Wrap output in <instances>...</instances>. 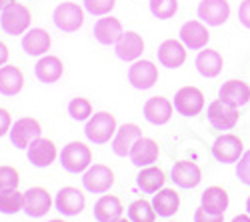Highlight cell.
I'll use <instances>...</instances> for the list:
<instances>
[{"label":"cell","instance_id":"obj_1","mask_svg":"<svg viewBox=\"0 0 250 222\" xmlns=\"http://www.w3.org/2000/svg\"><path fill=\"white\" fill-rule=\"evenodd\" d=\"M118 130V124H116V116L110 114V112H96L88 118L86 122V128H84V134L90 142L94 144H104V142H110L114 138Z\"/></svg>","mask_w":250,"mask_h":222},{"label":"cell","instance_id":"obj_2","mask_svg":"<svg viewBox=\"0 0 250 222\" xmlns=\"http://www.w3.org/2000/svg\"><path fill=\"white\" fill-rule=\"evenodd\" d=\"M206 116H208L210 124L216 130H232L238 124V120H240L238 106L226 102V100H222V98H216V100H212V102L208 104Z\"/></svg>","mask_w":250,"mask_h":222},{"label":"cell","instance_id":"obj_3","mask_svg":"<svg viewBox=\"0 0 250 222\" xmlns=\"http://www.w3.org/2000/svg\"><path fill=\"white\" fill-rule=\"evenodd\" d=\"M60 164L64 166V170L68 172H84L90 164H92V152L84 142H68L60 152Z\"/></svg>","mask_w":250,"mask_h":222},{"label":"cell","instance_id":"obj_4","mask_svg":"<svg viewBox=\"0 0 250 222\" xmlns=\"http://www.w3.org/2000/svg\"><path fill=\"white\" fill-rule=\"evenodd\" d=\"M244 154V142L242 138L232 134V132H226L220 134L214 144H212V156L216 162L220 164H234L240 160V156Z\"/></svg>","mask_w":250,"mask_h":222},{"label":"cell","instance_id":"obj_5","mask_svg":"<svg viewBox=\"0 0 250 222\" xmlns=\"http://www.w3.org/2000/svg\"><path fill=\"white\" fill-rule=\"evenodd\" d=\"M32 22V14L30 8L26 4L14 2L12 6H8L6 10H2V16H0V26L6 34H24L30 28Z\"/></svg>","mask_w":250,"mask_h":222},{"label":"cell","instance_id":"obj_6","mask_svg":"<svg viewBox=\"0 0 250 222\" xmlns=\"http://www.w3.org/2000/svg\"><path fill=\"white\" fill-rule=\"evenodd\" d=\"M204 92L198 86H182L176 94H174V110L182 116H196L204 110Z\"/></svg>","mask_w":250,"mask_h":222},{"label":"cell","instance_id":"obj_7","mask_svg":"<svg viewBox=\"0 0 250 222\" xmlns=\"http://www.w3.org/2000/svg\"><path fill=\"white\" fill-rule=\"evenodd\" d=\"M8 134H10V142L16 148H28L36 138L42 136V126H40V122L36 118L24 116V118L16 120Z\"/></svg>","mask_w":250,"mask_h":222},{"label":"cell","instance_id":"obj_8","mask_svg":"<svg viewBox=\"0 0 250 222\" xmlns=\"http://www.w3.org/2000/svg\"><path fill=\"white\" fill-rule=\"evenodd\" d=\"M82 184L88 192L94 194H102L112 188L114 184V172L110 166L106 164H90L84 170V176H82Z\"/></svg>","mask_w":250,"mask_h":222},{"label":"cell","instance_id":"obj_9","mask_svg":"<svg viewBox=\"0 0 250 222\" xmlns=\"http://www.w3.org/2000/svg\"><path fill=\"white\" fill-rule=\"evenodd\" d=\"M52 18L56 28H60L62 32H76L84 22V10L76 2H62L56 6Z\"/></svg>","mask_w":250,"mask_h":222},{"label":"cell","instance_id":"obj_10","mask_svg":"<svg viewBox=\"0 0 250 222\" xmlns=\"http://www.w3.org/2000/svg\"><path fill=\"white\" fill-rule=\"evenodd\" d=\"M128 82L138 90H148L158 82V66L152 60H134L128 68Z\"/></svg>","mask_w":250,"mask_h":222},{"label":"cell","instance_id":"obj_11","mask_svg":"<svg viewBox=\"0 0 250 222\" xmlns=\"http://www.w3.org/2000/svg\"><path fill=\"white\" fill-rule=\"evenodd\" d=\"M198 18L208 26H222L230 18L228 0H202L198 4Z\"/></svg>","mask_w":250,"mask_h":222},{"label":"cell","instance_id":"obj_12","mask_svg":"<svg viewBox=\"0 0 250 222\" xmlns=\"http://www.w3.org/2000/svg\"><path fill=\"white\" fill-rule=\"evenodd\" d=\"M172 182L184 190L196 188L202 182V170L192 160H178L172 166Z\"/></svg>","mask_w":250,"mask_h":222},{"label":"cell","instance_id":"obj_13","mask_svg":"<svg viewBox=\"0 0 250 222\" xmlns=\"http://www.w3.org/2000/svg\"><path fill=\"white\" fill-rule=\"evenodd\" d=\"M54 204H56V210L60 214H64V216H76V214H80L82 210H84L86 198H84V194H82L78 188L64 186V188L58 190Z\"/></svg>","mask_w":250,"mask_h":222},{"label":"cell","instance_id":"obj_14","mask_svg":"<svg viewBox=\"0 0 250 222\" xmlns=\"http://www.w3.org/2000/svg\"><path fill=\"white\" fill-rule=\"evenodd\" d=\"M180 40L186 48L190 50H202L206 48L208 40H210V32H208V24L202 20H188L180 28Z\"/></svg>","mask_w":250,"mask_h":222},{"label":"cell","instance_id":"obj_15","mask_svg":"<svg viewBox=\"0 0 250 222\" xmlns=\"http://www.w3.org/2000/svg\"><path fill=\"white\" fill-rule=\"evenodd\" d=\"M142 112H144V118H146L150 124L162 126L172 118L174 104L166 96H152V98H148L146 102H144Z\"/></svg>","mask_w":250,"mask_h":222},{"label":"cell","instance_id":"obj_16","mask_svg":"<svg viewBox=\"0 0 250 222\" xmlns=\"http://www.w3.org/2000/svg\"><path fill=\"white\" fill-rule=\"evenodd\" d=\"M26 154H28V160H30L34 166L44 168V166H50L54 160H56L58 150H56L54 140L40 136V138H36L34 142L26 148Z\"/></svg>","mask_w":250,"mask_h":222},{"label":"cell","instance_id":"obj_17","mask_svg":"<svg viewBox=\"0 0 250 222\" xmlns=\"http://www.w3.org/2000/svg\"><path fill=\"white\" fill-rule=\"evenodd\" d=\"M158 154H160V146H158L156 140L140 136L130 150V162L138 168H144V166L154 164L158 160Z\"/></svg>","mask_w":250,"mask_h":222},{"label":"cell","instance_id":"obj_18","mask_svg":"<svg viewBox=\"0 0 250 222\" xmlns=\"http://www.w3.org/2000/svg\"><path fill=\"white\" fill-rule=\"evenodd\" d=\"M158 62L166 68H180L186 62V46L182 40L168 38L158 46Z\"/></svg>","mask_w":250,"mask_h":222},{"label":"cell","instance_id":"obj_19","mask_svg":"<svg viewBox=\"0 0 250 222\" xmlns=\"http://www.w3.org/2000/svg\"><path fill=\"white\" fill-rule=\"evenodd\" d=\"M24 212L28 216H34V218H40L44 216L46 212H50L52 208V198H50V192L42 186H32L24 192Z\"/></svg>","mask_w":250,"mask_h":222},{"label":"cell","instance_id":"obj_20","mask_svg":"<svg viewBox=\"0 0 250 222\" xmlns=\"http://www.w3.org/2000/svg\"><path fill=\"white\" fill-rule=\"evenodd\" d=\"M218 98L226 100L234 106H244L250 102V84L246 80H240V78H232V80H226V82L220 86L218 90Z\"/></svg>","mask_w":250,"mask_h":222},{"label":"cell","instance_id":"obj_21","mask_svg":"<svg viewBox=\"0 0 250 222\" xmlns=\"http://www.w3.org/2000/svg\"><path fill=\"white\" fill-rule=\"evenodd\" d=\"M122 22L116 16H100L94 24V36L100 44H116L122 38Z\"/></svg>","mask_w":250,"mask_h":222},{"label":"cell","instance_id":"obj_22","mask_svg":"<svg viewBox=\"0 0 250 222\" xmlns=\"http://www.w3.org/2000/svg\"><path fill=\"white\" fill-rule=\"evenodd\" d=\"M140 136H142V130H140L138 124H134V122L122 124L116 130L114 138H112V150H114V154H118V156H130V150H132L134 142Z\"/></svg>","mask_w":250,"mask_h":222},{"label":"cell","instance_id":"obj_23","mask_svg":"<svg viewBox=\"0 0 250 222\" xmlns=\"http://www.w3.org/2000/svg\"><path fill=\"white\" fill-rule=\"evenodd\" d=\"M224 68V58L214 48H202L196 56V70L204 78H216Z\"/></svg>","mask_w":250,"mask_h":222},{"label":"cell","instance_id":"obj_24","mask_svg":"<svg viewBox=\"0 0 250 222\" xmlns=\"http://www.w3.org/2000/svg\"><path fill=\"white\" fill-rule=\"evenodd\" d=\"M144 52V38L138 32H124L122 38L116 42V54L120 60H126V62H134L140 58V54Z\"/></svg>","mask_w":250,"mask_h":222},{"label":"cell","instance_id":"obj_25","mask_svg":"<svg viewBox=\"0 0 250 222\" xmlns=\"http://www.w3.org/2000/svg\"><path fill=\"white\" fill-rule=\"evenodd\" d=\"M200 206H204L208 212L212 214H224L230 206V194H228L226 188L222 186H208L204 192H202V198H200Z\"/></svg>","mask_w":250,"mask_h":222},{"label":"cell","instance_id":"obj_26","mask_svg":"<svg viewBox=\"0 0 250 222\" xmlns=\"http://www.w3.org/2000/svg\"><path fill=\"white\" fill-rule=\"evenodd\" d=\"M34 72H36V78L40 80V82L52 84V82H56V80H60V76L64 74V64H62V60L58 56L46 54L36 62Z\"/></svg>","mask_w":250,"mask_h":222},{"label":"cell","instance_id":"obj_27","mask_svg":"<svg viewBox=\"0 0 250 222\" xmlns=\"http://www.w3.org/2000/svg\"><path fill=\"white\" fill-rule=\"evenodd\" d=\"M52 38L44 28H30L24 32L22 38V48L30 56H44L46 50H50Z\"/></svg>","mask_w":250,"mask_h":222},{"label":"cell","instance_id":"obj_28","mask_svg":"<svg viewBox=\"0 0 250 222\" xmlns=\"http://www.w3.org/2000/svg\"><path fill=\"white\" fill-rule=\"evenodd\" d=\"M164 182H166V172L160 166H154V164L140 168V172L136 176V184L140 186L142 192H146V194L158 192L160 188H164Z\"/></svg>","mask_w":250,"mask_h":222},{"label":"cell","instance_id":"obj_29","mask_svg":"<svg viewBox=\"0 0 250 222\" xmlns=\"http://www.w3.org/2000/svg\"><path fill=\"white\" fill-rule=\"evenodd\" d=\"M152 206L158 216L168 218V216L176 214L180 208V194L174 188H160L158 192H154Z\"/></svg>","mask_w":250,"mask_h":222},{"label":"cell","instance_id":"obj_30","mask_svg":"<svg viewBox=\"0 0 250 222\" xmlns=\"http://www.w3.org/2000/svg\"><path fill=\"white\" fill-rule=\"evenodd\" d=\"M24 86V74L14 64L0 66V94L14 96Z\"/></svg>","mask_w":250,"mask_h":222},{"label":"cell","instance_id":"obj_31","mask_svg":"<svg viewBox=\"0 0 250 222\" xmlns=\"http://www.w3.org/2000/svg\"><path fill=\"white\" fill-rule=\"evenodd\" d=\"M124 212L122 200L114 194H104L98 202L94 204V218L98 222H114Z\"/></svg>","mask_w":250,"mask_h":222},{"label":"cell","instance_id":"obj_32","mask_svg":"<svg viewBox=\"0 0 250 222\" xmlns=\"http://www.w3.org/2000/svg\"><path fill=\"white\" fill-rule=\"evenodd\" d=\"M156 216L158 214H156L152 202H148L146 198H136L128 206V218L132 222H154Z\"/></svg>","mask_w":250,"mask_h":222},{"label":"cell","instance_id":"obj_33","mask_svg":"<svg viewBox=\"0 0 250 222\" xmlns=\"http://www.w3.org/2000/svg\"><path fill=\"white\" fill-rule=\"evenodd\" d=\"M24 202H26L24 192H20L18 188L0 192V212H4V214H14V212L24 210Z\"/></svg>","mask_w":250,"mask_h":222},{"label":"cell","instance_id":"obj_34","mask_svg":"<svg viewBox=\"0 0 250 222\" xmlns=\"http://www.w3.org/2000/svg\"><path fill=\"white\" fill-rule=\"evenodd\" d=\"M68 114L74 120H88L94 114L92 102L84 96H76V98L70 100V104H68Z\"/></svg>","mask_w":250,"mask_h":222},{"label":"cell","instance_id":"obj_35","mask_svg":"<svg viewBox=\"0 0 250 222\" xmlns=\"http://www.w3.org/2000/svg\"><path fill=\"white\" fill-rule=\"evenodd\" d=\"M150 12L158 20H168L178 12V0H150Z\"/></svg>","mask_w":250,"mask_h":222},{"label":"cell","instance_id":"obj_36","mask_svg":"<svg viewBox=\"0 0 250 222\" xmlns=\"http://www.w3.org/2000/svg\"><path fill=\"white\" fill-rule=\"evenodd\" d=\"M20 174L14 166H0V192L18 188Z\"/></svg>","mask_w":250,"mask_h":222},{"label":"cell","instance_id":"obj_37","mask_svg":"<svg viewBox=\"0 0 250 222\" xmlns=\"http://www.w3.org/2000/svg\"><path fill=\"white\" fill-rule=\"evenodd\" d=\"M116 0H84V8L94 16H106L112 12Z\"/></svg>","mask_w":250,"mask_h":222},{"label":"cell","instance_id":"obj_38","mask_svg":"<svg viewBox=\"0 0 250 222\" xmlns=\"http://www.w3.org/2000/svg\"><path fill=\"white\" fill-rule=\"evenodd\" d=\"M236 178L244 186H250V150H244V154L236 162Z\"/></svg>","mask_w":250,"mask_h":222},{"label":"cell","instance_id":"obj_39","mask_svg":"<svg viewBox=\"0 0 250 222\" xmlns=\"http://www.w3.org/2000/svg\"><path fill=\"white\" fill-rule=\"evenodd\" d=\"M194 222H224V214H212L204 206H200L194 212Z\"/></svg>","mask_w":250,"mask_h":222},{"label":"cell","instance_id":"obj_40","mask_svg":"<svg viewBox=\"0 0 250 222\" xmlns=\"http://www.w3.org/2000/svg\"><path fill=\"white\" fill-rule=\"evenodd\" d=\"M238 20L244 28L250 30V0H242L238 6Z\"/></svg>","mask_w":250,"mask_h":222},{"label":"cell","instance_id":"obj_41","mask_svg":"<svg viewBox=\"0 0 250 222\" xmlns=\"http://www.w3.org/2000/svg\"><path fill=\"white\" fill-rule=\"evenodd\" d=\"M12 128V116L6 108H0V138L4 134H8Z\"/></svg>","mask_w":250,"mask_h":222},{"label":"cell","instance_id":"obj_42","mask_svg":"<svg viewBox=\"0 0 250 222\" xmlns=\"http://www.w3.org/2000/svg\"><path fill=\"white\" fill-rule=\"evenodd\" d=\"M8 56H10V50H8V46L0 40V66H4L6 62H8Z\"/></svg>","mask_w":250,"mask_h":222},{"label":"cell","instance_id":"obj_43","mask_svg":"<svg viewBox=\"0 0 250 222\" xmlns=\"http://www.w3.org/2000/svg\"><path fill=\"white\" fill-rule=\"evenodd\" d=\"M230 222H250V214L248 212H242V214H236Z\"/></svg>","mask_w":250,"mask_h":222},{"label":"cell","instance_id":"obj_44","mask_svg":"<svg viewBox=\"0 0 250 222\" xmlns=\"http://www.w3.org/2000/svg\"><path fill=\"white\" fill-rule=\"evenodd\" d=\"M16 0H0V10H6L8 6H12Z\"/></svg>","mask_w":250,"mask_h":222},{"label":"cell","instance_id":"obj_45","mask_svg":"<svg viewBox=\"0 0 250 222\" xmlns=\"http://www.w3.org/2000/svg\"><path fill=\"white\" fill-rule=\"evenodd\" d=\"M114 222H132V220H130V218H124V216H120V218H116Z\"/></svg>","mask_w":250,"mask_h":222},{"label":"cell","instance_id":"obj_46","mask_svg":"<svg viewBox=\"0 0 250 222\" xmlns=\"http://www.w3.org/2000/svg\"><path fill=\"white\" fill-rule=\"evenodd\" d=\"M246 212H248V214H250V196H248V198H246Z\"/></svg>","mask_w":250,"mask_h":222},{"label":"cell","instance_id":"obj_47","mask_svg":"<svg viewBox=\"0 0 250 222\" xmlns=\"http://www.w3.org/2000/svg\"><path fill=\"white\" fill-rule=\"evenodd\" d=\"M50 222H64V220H60V218H54V220H50Z\"/></svg>","mask_w":250,"mask_h":222}]
</instances>
